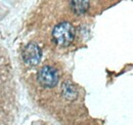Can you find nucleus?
<instances>
[{"label":"nucleus","mask_w":133,"mask_h":125,"mask_svg":"<svg viewBox=\"0 0 133 125\" xmlns=\"http://www.w3.org/2000/svg\"><path fill=\"white\" fill-rule=\"evenodd\" d=\"M42 57V52L40 47L36 43H29L27 44L23 50V59L24 62L28 66H37Z\"/></svg>","instance_id":"obj_3"},{"label":"nucleus","mask_w":133,"mask_h":125,"mask_svg":"<svg viewBox=\"0 0 133 125\" xmlns=\"http://www.w3.org/2000/svg\"><path fill=\"white\" fill-rule=\"evenodd\" d=\"M38 80L43 87H54L58 82V74L56 70L50 66L42 67L38 72Z\"/></svg>","instance_id":"obj_2"},{"label":"nucleus","mask_w":133,"mask_h":125,"mask_svg":"<svg viewBox=\"0 0 133 125\" xmlns=\"http://www.w3.org/2000/svg\"><path fill=\"white\" fill-rule=\"evenodd\" d=\"M54 41L61 46H68L75 37V29L70 23H62L54 27L52 31Z\"/></svg>","instance_id":"obj_1"},{"label":"nucleus","mask_w":133,"mask_h":125,"mask_svg":"<svg viewBox=\"0 0 133 125\" xmlns=\"http://www.w3.org/2000/svg\"><path fill=\"white\" fill-rule=\"evenodd\" d=\"M72 6H73V9L77 14H82L88 7V1L87 0H73Z\"/></svg>","instance_id":"obj_4"}]
</instances>
